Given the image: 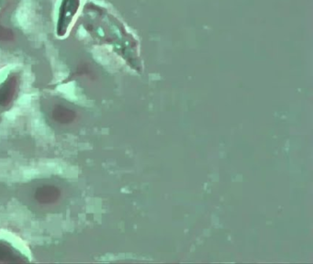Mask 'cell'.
Here are the masks:
<instances>
[{
	"label": "cell",
	"instance_id": "1",
	"mask_svg": "<svg viewBox=\"0 0 313 264\" xmlns=\"http://www.w3.org/2000/svg\"><path fill=\"white\" fill-rule=\"evenodd\" d=\"M61 191L54 185H42L37 188L34 194L36 200L41 205H52L58 201Z\"/></svg>",
	"mask_w": 313,
	"mask_h": 264
},
{
	"label": "cell",
	"instance_id": "2",
	"mask_svg": "<svg viewBox=\"0 0 313 264\" xmlns=\"http://www.w3.org/2000/svg\"><path fill=\"white\" fill-rule=\"evenodd\" d=\"M18 83V77L11 76L0 85V107H7L11 103L16 94Z\"/></svg>",
	"mask_w": 313,
	"mask_h": 264
},
{
	"label": "cell",
	"instance_id": "3",
	"mask_svg": "<svg viewBox=\"0 0 313 264\" xmlns=\"http://www.w3.org/2000/svg\"><path fill=\"white\" fill-rule=\"evenodd\" d=\"M54 121L63 125H68L74 122L76 118V113L64 106L57 105L54 107L52 112Z\"/></svg>",
	"mask_w": 313,
	"mask_h": 264
},
{
	"label": "cell",
	"instance_id": "4",
	"mask_svg": "<svg viewBox=\"0 0 313 264\" xmlns=\"http://www.w3.org/2000/svg\"><path fill=\"white\" fill-rule=\"evenodd\" d=\"M27 260L23 259V256L15 251L12 247L4 242H0V263H16L24 262Z\"/></svg>",
	"mask_w": 313,
	"mask_h": 264
},
{
	"label": "cell",
	"instance_id": "5",
	"mask_svg": "<svg viewBox=\"0 0 313 264\" xmlns=\"http://www.w3.org/2000/svg\"><path fill=\"white\" fill-rule=\"evenodd\" d=\"M14 39V33L11 30L0 24V41H10Z\"/></svg>",
	"mask_w": 313,
	"mask_h": 264
}]
</instances>
